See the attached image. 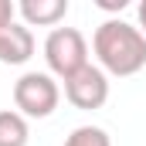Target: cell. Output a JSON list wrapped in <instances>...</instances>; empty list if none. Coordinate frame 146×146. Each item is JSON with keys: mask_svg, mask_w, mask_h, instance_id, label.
<instances>
[{"mask_svg": "<svg viewBox=\"0 0 146 146\" xmlns=\"http://www.w3.org/2000/svg\"><path fill=\"white\" fill-rule=\"evenodd\" d=\"M92 51L99 58V68L115 78H129L146 68V37L136 24L122 17H109L95 27Z\"/></svg>", "mask_w": 146, "mask_h": 146, "instance_id": "cell-1", "label": "cell"}, {"mask_svg": "<svg viewBox=\"0 0 146 146\" xmlns=\"http://www.w3.org/2000/svg\"><path fill=\"white\" fill-rule=\"evenodd\" d=\"M44 61L51 75H58L61 82H68L78 75L88 61V41L78 27H51V34L44 37Z\"/></svg>", "mask_w": 146, "mask_h": 146, "instance_id": "cell-2", "label": "cell"}, {"mask_svg": "<svg viewBox=\"0 0 146 146\" xmlns=\"http://www.w3.org/2000/svg\"><path fill=\"white\" fill-rule=\"evenodd\" d=\"M61 102V88L51 72H24L14 82V109L24 119H48Z\"/></svg>", "mask_w": 146, "mask_h": 146, "instance_id": "cell-3", "label": "cell"}, {"mask_svg": "<svg viewBox=\"0 0 146 146\" xmlns=\"http://www.w3.org/2000/svg\"><path fill=\"white\" fill-rule=\"evenodd\" d=\"M65 99L75 109H85V112L102 109L109 102V75L99 65H85L78 75H72L65 82Z\"/></svg>", "mask_w": 146, "mask_h": 146, "instance_id": "cell-4", "label": "cell"}, {"mask_svg": "<svg viewBox=\"0 0 146 146\" xmlns=\"http://www.w3.org/2000/svg\"><path fill=\"white\" fill-rule=\"evenodd\" d=\"M34 54V34L27 24H10L0 31V61L3 65H24Z\"/></svg>", "mask_w": 146, "mask_h": 146, "instance_id": "cell-5", "label": "cell"}, {"mask_svg": "<svg viewBox=\"0 0 146 146\" xmlns=\"http://www.w3.org/2000/svg\"><path fill=\"white\" fill-rule=\"evenodd\" d=\"M17 14L24 17L27 27H54L68 14V0H21Z\"/></svg>", "mask_w": 146, "mask_h": 146, "instance_id": "cell-6", "label": "cell"}, {"mask_svg": "<svg viewBox=\"0 0 146 146\" xmlns=\"http://www.w3.org/2000/svg\"><path fill=\"white\" fill-rule=\"evenodd\" d=\"M31 126L17 109H0V146H27Z\"/></svg>", "mask_w": 146, "mask_h": 146, "instance_id": "cell-7", "label": "cell"}, {"mask_svg": "<svg viewBox=\"0 0 146 146\" xmlns=\"http://www.w3.org/2000/svg\"><path fill=\"white\" fill-rule=\"evenodd\" d=\"M65 146H112V139L102 126H78L65 139Z\"/></svg>", "mask_w": 146, "mask_h": 146, "instance_id": "cell-8", "label": "cell"}, {"mask_svg": "<svg viewBox=\"0 0 146 146\" xmlns=\"http://www.w3.org/2000/svg\"><path fill=\"white\" fill-rule=\"evenodd\" d=\"M14 17H17V3L0 0V31H3V27H10V24H14Z\"/></svg>", "mask_w": 146, "mask_h": 146, "instance_id": "cell-9", "label": "cell"}, {"mask_svg": "<svg viewBox=\"0 0 146 146\" xmlns=\"http://www.w3.org/2000/svg\"><path fill=\"white\" fill-rule=\"evenodd\" d=\"M95 3H99L102 10H122V7H126V0H95Z\"/></svg>", "mask_w": 146, "mask_h": 146, "instance_id": "cell-10", "label": "cell"}, {"mask_svg": "<svg viewBox=\"0 0 146 146\" xmlns=\"http://www.w3.org/2000/svg\"><path fill=\"white\" fill-rule=\"evenodd\" d=\"M136 14H139V31H143V37H146V0L139 3V10H136Z\"/></svg>", "mask_w": 146, "mask_h": 146, "instance_id": "cell-11", "label": "cell"}]
</instances>
